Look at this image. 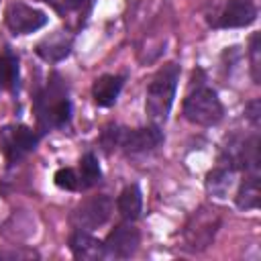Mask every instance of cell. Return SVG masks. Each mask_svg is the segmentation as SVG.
<instances>
[{
	"mask_svg": "<svg viewBox=\"0 0 261 261\" xmlns=\"http://www.w3.org/2000/svg\"><path fill=\"white\" fill-rule=\"evenodd\" d=\"M177 77H179V67L175 63L163 65L153 75V80L147 88V104H145L147 114L153 120V124L165 122V118L171 110V104H173Z\"/></svg>",
	"mask_w": 261,
	"mask_h": 261,
	"instance_id": "6da1fadb",
	"label": "cell"
},
{
	"mask_svg": "<svg viewBox=\"0 0 261 261\" xmlns=\"http://www.w3.org/2000/svg\"><path fill=\"white\" fill-rule=\"evenodd\" d=\"M161 143H163V135L159 130V124H151L143 128L112 126V128H106L102 135V145L108 151L114 147H120L128 153H141V151H151Z\"/></svg>",
	"mask_w": 261,
	"mask_h": 261,
	"instance_id": "7a4b0ae2",
	"label": "cell"
},
{
	"mask_svg": "<svg viewBox=\"0 0 261 261\" xmlns=\"http://www.w3.org/2000/svg\"><path fill=\"white\" fill-rule=\"evenodd\" d=\"M222 102L210 88H198L184 102V116L200 126H212L222 118Z\"/></svg>",
	"mask_w": 261,
	"mask_h": 261,
	"instance_id": "3957f363",
	"label": "cell"
},
{
	"mask_svg": "<svg viewBox=\"0 0 261 261\" xmlns=\"http://www.w3.org/2000/svg\"><path fill=\"white\" fill-rule=\"evenodd\" d=\"M69 100L59 84H51L37 102L39 120L47 126H63L69 120Z\"/></svg>",
	"mask_w": 261,
	"mask_h": 261,
	"instance_id": "277c9868",
	"label": "cell"
},
{
	"mask_svg": "<svg viewBox=\"0 0 261 261\" xmlns=\"http://www.w3.org/2000/svg\"><path fill=\"white\" fill-rule=\"evenodd\" d=\"M112 212V202L108 196H94L90 200H84L71 214V222L80 230H94L102 226Z\"/></svg>",
	"mask_w": 261,
	"mask_h": 261,
	"instance_id": "5b68a950",
	"label": "cell"
},
{
	"mask_svg": "<svg viewBox=\"0 0 261 261\" xmlns=\"http://www.w3.org/2000/svg\"><path fill=\"white\" fill-rule=\"evenodd\" d=\"M37 133L24 124H14V126H4L0 130V147L8 161H16L31 153L37 147Z\"/></svg>",
	"mask_w": 261,
	"mask_h": 261,
	"instance_id": "8992f818",
	"label": "cell"
},
{
	"mask_svg": "<svg viewBox=\"0 0 261 261\" xmlns=\"http://www.w3.org/2000/svg\"><path fill=\"white\" fill-rule=\"evenodd\" d=\"M6 24L14 35H29L39 31L41 27L47 24V16L45 12L27 6L22 2H12L6 8Z\"/></svg>",
	"mask_w": 261,
	"mask_h": 261,
	"instance_id": "52a82bcc",
	"label": "cell"
},
{
	"mask_svg": "<svg viewBox=\"0 0 261 261\" xmlns=\"http://www.w3.org/2000/svg\"><path fill=\"white\" fill-rule=\"evenodd\" d=\"M139 243H141V234L133 224H118L106 237L104 251L114 259H126L139 249Z\"/></svg>",
	"mask_w": 261,
	"mask_h": 261,
	"instance_id": "ba28073f",
	"label": "cell"
},
{
	"mask_svg": "<svg viewBox=\"0 0 261 261\" xmlns=\"http://www.w3.org/2000/svg\"><path fill=\"white\" fill-rule=\"evenodd\" d=\"M255 16H257L255 0H228L220 14V27L224 29L247 27L255 20Z\"/></svg>",
	"mask_w": 261,
	"mask_h": 261,
	"instance_id": "9c48e42d",
	"label": "cell"
},
{
	"mask_svg": "<svg viewBox=\"0 0 261 261\" xmlns=\"http://www.w3.org/2000/svg\"><path fill=\"white\" fill-rule=\"evenodd\" d=\"M69 249L73 253L75 259H82V261H98L102 257H106V251H104V243L98 241L96 237H92L90 232L86 230H75L69 239Z\"/></svg>",
	"mask_w": 261,
	"mask_h": 261,
	"instance_id": "30bf717a",
	"label": "cell"
},
{
	"mask_svg": "<svg viewBox=\"0 0 261 261\" xmlns=\"http://www.w3.org/2000/svg\"><path fill=\"white\" fill-rule=\"evenodd\" d=\"M71 49V37L65 31H57L49 37H45L39 45H37V55L45 61H61L63 57L69 55Z\"/></svg>",
	"mask_w": 261,
	"mask_h": 261,
	"instance_id": "8fae6325",
	"label": "cell"
},
{
	"mask_svg": "<svg viewBox=\"0 0 261 261\" xmlns=\"http://www.w3.org/2000/svg\"><path fill=\"white\" fill-rule=\"evenodd\" d=\"M122 77L120 75H112V73H106V75H100L94 86H92V96H94V102L98 106H112L122 90Z\"/></svg>",
	"mask_w": 261,
	"mask_h": 261,
	"instance_id": "7c38bea8",
	"label": "cell"
},
{
	"mask_svg": "<svg viewBox=\"0 0 261 261\" xmlns=\"http://www.w3.org/2000/svg\"><path fill=\"white\" fill-rule=\"evenodd\" d=\"M116 208L120 212V216L124 220H135L139 218L141 210H143V196H141V190L137 186H126L118 200H116Z\"/></svg>",
	"mask_w": 261,
	"mask_h": 261,
	"instance_id": "4fadbf2b",
	"label": "cell"
},
{
	"mask_svg": "<svg viewBox=\"0 0 261 261\" xmlns=\"http://www.w3.org/2000/svg\"><path fill=\"white\" fill-rule=\"evenodd\" d=\"M261 204V188L257 175L245 179L237 192V206L241 210H255Z\"/></svg>",
	"mask_w": 261,
	"mask_h": 261,
	"instance_id": "5bb4252c",
	"label": "cell"
},
{
	"mask_svg": "<svg viewBox=\"0 0 261 261\" xmlns=\"http://www.w3.org/2000/svg\"><path fill=\"white\" fill-rule=\"evenodd\" d=\"M18 84V59L6 49L0 53V86L14 90Z\"/></svg>",
	"mask_w": 261,
	"mask_h": 261,
	"instance_id": "9a60e30c",
	"label": "cell"
},
{
	"mask_svg": "<svg viewBox=\"0 0 261 261\" xmlns=\"http://www.w3.org/2000/svg\"><path fill=\"white\" fill-rule=\"evenodd\" d=\"M100 165H98V159L94 153H86L82 159H80V186L82 188H90L94 184L100 181Z\"/></svg>",
	"mask_w": 261,
	"mask_h": 261,
	"instance_id": "2e32d148",
	"label": "cell"
},
{
	"mask_svg": "<svg viewBox=\"0 0 261 261\" xmlns=\"http://www.w3.org/2000/svg\"><path fill=\"white\" fill-rule=\"evenodd\" d=\"M232 186V171L230 169H216L212 173H208V179H206V188L212 196H218V198H224L228 194Z\"/></svg>",
	"mask_w": 261,
	"mask_h": 261,
	"instance_id": "e0dca14e",
	"label": "cell"
},
{
	"mask_svg": "<svg viewBox=\"0 0 261 261\" xmlns=\"http://www.w3.org/2000/svg\"><path fill=\"white\" fill-rule=\"evenodd\" d=\"M53 179H55V184H57L61 190L73 192V190L80 188V177H77V173H75L71 167H61V169H57L55 175H53Z\"/></svg>",
	"mask_w": 261,
	"mask_h": 261,
	"instance_id": "ac0fdd59",
	"label": "cell"
},
{
	"mask_svg": "<svg viewBox=\"0 0 261 261\" xmlns=\"http://www.w3.org/2000/svg\"><path fill=\"white\" fill-rule=\"evenodd\" d=\"M90 4H92V0H61V8L59 10H61L63 16L75 14L80 18H84L88 14V10H90Z\"/></svg>",
	"mask_w": 261,
	"mask_h": 261,
	"instance_id": "d6986e66",
	"label": "cell"
},
{
	"mask_svg": "<svg viewBox=\"0 0 261 261\" xmlns=\"http://www.w3.org/2000/svg\"><path fill=\"white\" fill-rule=\"evenodd\" d=\"M251 69H253V80L259 84L261 80V45H259V33L251 37Z\"/></svg>",
	"mask_w": 261,
	"mask_h": 261,
	"instance_id": "ffe728a7",
	"label": "cell"
},
{
	"mask_svg": "<svg viewBox=\"0 0 261 261\" xmlns=\"http://www.w3.org/2000/svg\"><path fill=\"white\" fill-rule=\"evenodd\" d=\"M259 108H261L259 100H253V102L247 106V116L253 120V124H257V122H259Z\"/></svg>",
	"mask_w": 261,
	"mask_h": 261,
	"instance_id": "44dd1931",
	"label": "cell"
}]
</instances>
